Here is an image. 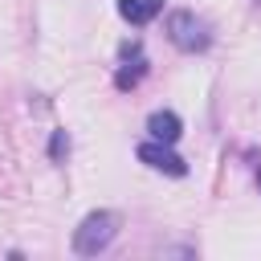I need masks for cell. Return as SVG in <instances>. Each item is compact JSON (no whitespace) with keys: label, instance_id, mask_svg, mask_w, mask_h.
<instances>
[{"label":"cell","instance_id":"obj_1","mask_svg":"<svg viewBox=\"0 0 261 261\" xmlns=\"http://www.w3.org/2000/svg\"><path fill=\"white\" fill-rule=\"evenodd\" d=\"M118 228H122V216H118V212H110V208L90 212V216L73 228V253H77V257H98L102 249H110V241L118 237Z\"/></svg>","mask_w":261,"mask_h":261},{"label":"cell","instance_id":"obj_2","mask_svg":"<svg viewBox=\"0 0 261 261\" xmlns=\"http://www.w3.org/2000/svg\"><path fill=\"white\" fill-rule=\"evenodd\" d=\"M167 41H171L179 53H204L208 41H212V33H208V24H204L196 12L175 8V12L167 16Z\"/></svg>","mask_w":261,"mask_h":261},{"label":"cell","instance_id":"obj_3","mask_svg":"<svg viewBox=\"0 0 261 261\" xmlns=\"http://www.w3.org/2000/svg\"><path fill=\"white\" fill-rule=\"evenodd\" d=\"M139 159L151 167V171H167V175H188V163L171 151V143H159V139H147L139 143Z\"/></svg>","mask_w":261,"mask_h":261},{"label":"cell","instance_id":"obj_4","mask_svg":"<svg viewBox=\"0 0 261 261\" xmlns=\"http://www.w3.org/2000/svg\"><path fill=\"white\" fill-rule=\"evenodd\" d=\"M147 130H151V139H159V143H179L184 122H179L175 110H155V114L147 118Z\"/></svg>","mask_w":261,"mask_h":261},{"label":"cell","instance_id":"obj_5","mask_svg":"<svg viewBox=\"0 0 261 261\" xmlns=\"http://www.w3.org/2000/svg\"><path fill=\"white\" fill-rule=\"evenodd\" d=\"M163 12V0H118V16L126 24H151Z\"/></svg>","mask_w":261,"mask_h":261},{"label":"cell","instance_id":"obj_6","mask_svg":"<svg viewBox=\"0 0 261 261\" xmlns=\"http://www.w3.org/2000/svg\"><path fill=\"white\" fill-rule=\"evenodd\" d=\"M143 73H147V61H143V57H135V65H122V69L114 73V86H118V90H135Z\"/></svg>","mask_w":261,"mask_h":261},{"label":"cell","instance_id":"obj_7","mask_svg":"<svg viewBox=\"0 0 261 261\" xmlns=\"http://www.w3.org/2000/svg\"><path fill=\"white\" fill-rule=\"evenodd\" d=\"M65 155H69V135H65V130H53V135H49V159L61 163Z\"/></svg>","mask_w":261,"mask_h":261},{"label":"cell","instance_id":"obj_8","mask_svg":"<svg viewBox=\"0 0 261 261\" xmlns=\"http://www.w3.org/2000/svg\"><path fill=\"white\" fill-rule=\"evenodd\" d=\"M163 257H196V249H188V245H175V249H163Z\"/></svg>","mask_w":261,"mask_h":261}]
</instances>
